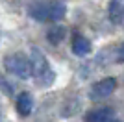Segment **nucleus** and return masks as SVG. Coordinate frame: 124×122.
<instances>
[{"label":"nucleus","mask_w":124,"mask_h":122,"mask_svg":"<svg viewBox=\"0 0 124 122\" xmlns=\"http://www.w3.org/2000/svg\"><path fill=\"white\" fill-rule=\"evenodd\" d=\"M28 13L31 19L39 20V22H57L65 17L67 8L59 0H43V2L31 4Z\"/></svg>","instance_id":"1"},{"label":"nucleus","mask_w":124,"mask_h":122,"mask_svg":"<svg viewBox=\"0 0 124 122\" xmlns=\"http://www.w3.org/2000/svg\"><path fill=\"white\" fill-rule=\"evenodd\" d=\"M111 117H113V109L111 107H98V109H93V111L85 113L83 120L85 122H108Z\"/></svg>","instance_id":"7"},{"label":"nucleus","mask_w":124,"mask_h":122,"mask_svg":"<svg viewBox=\"0 0 124 122\" xmlns=\"http://www.w3.org/2000/svg\"><path fill=\"white\" fill-rule=\"evenodd\" d=\"M46 37H48V41H50L52 45H57V43H61V41L65 39V28L59 26V24H54L50 30H48Z\"/></svg>","instance_id":"9"},{"label":"nucleus","mask_w":124,"mask_h":122,"mask_svg":"<svg viewBox=\"0 0 124 122\" xmlns=\"http://www.w3.org/2000/svg\"><path fill=\"white\" fill-rule=\"evenodd\" d=\"M4 67L11 74H15L17 78H21V80H26V78L31 76V61H30V57H26L21 52L9 54V56L4 59Z\"/></svg>","instance_id":"3"},{"label":"nucleus","mask_w":124,"mask_h":122,"mask_svg":"<svg viewBox=\"0 0 124 122\" xmlns=\"http://www.w3.org/2000/svg\"><path fill=\"white\" fill-rule=\"evenodd\" d=\"M91 41L87 37L80 35V33H74L72 37V52L76 54L78 57H83V56H89L91 54Z\"/></svg>","instance_id":"5"},{"label":"nucleus","mask_w":124,"mask_h":122,"mask_svg":"<svg viewBox=\"0 0 124 122\" xmlns=\"http://www.w3.org/2000/svg\"><path fill=\"white\" fill-rule=\"evenodd\" d=\"M108 122H119V120H108Z\"/></svg>","instance_id":"12"},{"label":"nucleus","mask_w":124,"mask_h":122,"mask_svg":"<svg viewBox=\"0 0 124 122\" xmlns=\"http://www.w3.org/2000/svg\"><path fill=\"white\" fill-rule=\"evenodd\" d=\"M33 109V98L30 92H21L17 96V111L21 117H28Z\"/></svg>","instance_id":"8"},{"label":"nucleus","mask_w":124,"mask_h":122,"mask_svg":"<svg viewBox=\"0 0 124 122\" xmlns=\"http://www.w3.org/2000/svg\"><path fill=\"white\" fill-rule=\"evenodd\" d=\"M115 89H117V80L115 78H104V80L96 81L91 87L89 96H91V100H100V98H106L109 94H113Z\"/></svg>","instance_id":"4"},{"label":"nucleus","mask_w":124,"mask_h":122,"mask_svg":"<svg viewBox=\"0 0 124 122\" xmlns=\"http://www.w3.org/2000/svg\"><path fill=\"white\" fill-rule=\"evenodd\" d=\"M0 91L4 92V94H8V96H11V94H13V87L8 83V80H6L2 74H0Z\"/></svg>","instance_id":"10"},{"label":"nucleus","mask_w":124,"mask_h":122,"mask_svg":"<svg viewBox=\"0 0 124 122\" xmlns=\"http://www.w3.org/2000/svg\"><path fill=\"white\" fill-rule=\"evenodd\" d=\"M115 61H119V63H122V61H124V43H120L119 48H117V56H115Z\"/></svg>","instance_id":"11"},{"label":"nucleus","mask_w":124,"mask_h":122,"mask_svg":"<svg viewBox=\"0 0 124 122\" xmlns=\"http://www.w3.org/2000/svg\"><path fill=\"white\" fill-rule=\"evenodd\" d=\"M108 15L113 24H120L124 20V0H109Z\"/></svg>","instance_id":"6"},{"label":"nucleus","mask_w":124,"mask_h":122,"mask_svg":"<svg viewBox=\"0 0 124 122\" xmlns=\"http://www.w3.org/2000/svg\"><path fill=\"white\" fill-rule=\"evenodd\" d=\"M30 61H31V76H35V80L41 83V85H50L54 81V70L50 69V63L48 59L45 57L39 48H31V56H30Z\"/></svg>","instance_id":"2"}]
</instances>
